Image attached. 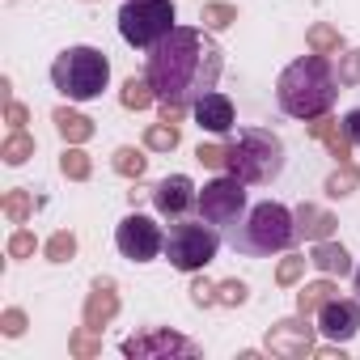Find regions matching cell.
I'll use <instances>...</instances> for the list:
<instances>
[{
	"mask_svg": "<svg viewBox=\"0 0 360 360\" xmlns=\"http://www.w3.org/2000/svg\"><path fill=\"white\" fill-rule=\"evenodd\" d=\"M204 30H225V26H233L238 22V9L233 5H225V0H212V5H204Z\"/></svg>",
	"mask_w": 360,
	"mask_h": 360,
	"instance_id": "obj_31",
	"label": "cell"
},
{
	"mask_svg": "<svg viewBox=\"0 0 360 360\" xmlns=\"http://www.w3.org/2000/svg\"><path fill=\"white\" fill-rule=\"evenodd\" d=\"M191 110H195V123H200L204 131H212V136H229V131H233V102H229L225 94L208 89Z\"/></svg>",
	"mask_w": 360,
	"mask_h": 360,
	"instance_id": "obj_15",
	"label": "cell"
},
{
	"mask_svg": "<svg viewBox=\"0 0 360 360\" xmlns=\"http://www.w3.org/2000/svg\"><path fill=\"white\" fill-rule=\"evenodd\" d=\"M318 335H326L330 343H347L360 335V301H347V297H330L318 314Z\"/></svg>",
	"mask_w": 360,
	"mask_h": 360,
	"instance_id": "obj_12",
	"label": "cell"
},
{
	"mask_svg": "<svg viewBox=\"0 0 360 360\" xmlns=\"http://www.w3.org/2000/svg\"><path fill=\"white\" fill-rule=\"evenodd\" d=\"M309 263L322 271V276H347L352 271V255L339 246V242H314V250H309Z\"/></svg>",
	"mask_w": 360,
	"mask_h": 360,
	"instance_id": "obj_18",
	"label": "cell"
},
{
	"mask_svg": "<svg viewBox=\"0 0 360 360\" xmlns=\"http://www.w3.org/2000/svg\"><path fill=\"white\" fill-rule=\"evenodd\" d=\"M297 242V217L284 204H255L233 229H229V246L246 259H267L280 255Z\"/></svg>",
	"mask_w": 360,
	"mask_h": 360,
	"instance_id": "obj_3",
	"label": "cell"
},
{
	"mask_svg": "<svg viewBox=\"0 0 360 360\" xmlns=\"http://www.w3.org/2000/svg\"><path fill=\"white\" fill-rule=\"evenodd\" d=\"M195 161L208 165V169H225V161H229V144H200V148H195Z\"/></svg>",
	"mask_w": 360,
	"mask_h": 360,
	"instance_id": "obj_33",
	"label": "cell"
},
{
	"mask_svg": "<svg viewBox=\"0 0 360 360\" xmlns=\"http://www.w3.org/2000/svg\"><path fill=\"white\" fill-rule=\"evenodd\" d=\"M5 119H9V127H13V131H22V127L30 123V110H26L22 102H5Z\"/></svg>",
	"mask_w": 360,
	"mask_h": 360,
	"instance_id": "obj_39",
	"label": "cell"
},
{
	"mask_svg": "<svg viewBox=\"0 0 360 360\" xmlns=\"http://www.w3.org/2000/svg\"><path fill=\"white\" fill-rule=\"evenodd\" d=\"M330 297H339V288H335V276H322V280H314V284H305L301 292H297V314H318Z\"/></svg>",
	"mask_w": 360,
	"mask_h": 360,
	"instance_id": "obj_20",
	"label": "cell"
},
{
	"mask_svg": "<svg viewBox=\"0 0 360 360\" xmlns=\"http://www.w3.org/2000/svg\"><path fill=\"white\" fill-rule=\"evenodd\" d=\"M43 255H47L51 263H68V259L77 255V238H72L68 229H56V233L47 238V246H43Z\"/></svg>",
	"mask_w": 360,
	"mask_h": 360,
	"instance_id": "obj_30",
	"label": "cell"
},
{
	"mask_svg": "<svg viewBox=\"0 0 360 360\" xmlns=\"http://www.w3.org/2000/svg\"><path fill=\"white\" fill-rule=\"evenodd\" d=\"M225 169L233 178H242V183H271V178H280L284 169V140L267 127H242L233 140H229V161Z\"/></svg>",
	"mask_w": 360,
	"mask_h": 360,
	"instance_id": "obj_4",
	"label": "cell"
},
{
	"mask_svg": "<svg viewBox=\"0 0 360 360\" xmlns=\"http://www.w3.org/2000/svg\"><path fill=\"white\" fill-rule=\"evenodd\" d=\"M174 30V0H127L119 9V34L136 51H153Z\"/></svg>",
	"mask_w": 360,
	"mask_h": 360,
	"instance_id": "obj_6",
	"label": "cell"
},
{
	"mask_svg": "<svg viewBox=\"0 0 360 360\" xmlns=\"http://www.w3.org/2000/svg\"><path fill=\"white\" fill-rule=\"evenodd\" d=\"M309 136H314V140H322V144H326V153H330L335 161H352V140H347V131H343V123H339V119H330V115L309 119Z\"/></svg>",
	"mask_w": 360,
	"mask_h": 360,
	"instance_id": "obj_16",
	"label": "cell"
},
{
	"mask_svg": "<svg viewBox=\"0 0 360 360\" xmlns=\"http://www.w3.org/2000/svg\"><path fill=\"white\" fill-rule=\"evenodd\" d=\"M217 250H221V238H217V225H208V221H200V225L183 221L165 238V259L178 271H204L217 259Z\"/></svg>",
	"mask_w": 360,
	"mask_h": 360,
	"instance_id": "obj_7",
	"label": "cell"
},
{
	"mask_svg": "<svg viewBox=\"0 0 360 360\" xmlns=\"http://www.w3.org/2000/svg\"><path fill=\"white\" fill-rule=\"evenodd\" d=\"M343 131H347V140H352V148H360V106L343 115Z\"/></svg>",
	"mask_w": 360,
	"mask_h": 360,
	"instance_id": "obj_40",
	"label": "cell"
},
{
	"mask_svg": "<svg viewBox=\"0 0 360 360\" xmlns=\"http://www.w3.org/2000/svg\"><path fill=\"white\" fill-rule=\"evenodd\" d=\"M0 208H5L9 225H26V221L34 217V195H30V191H5Z\"/></svg>",
	"mask_w": 360,
	"mask_h": 360,
	"instance_id": "obj_28",
	"label": "cell"
},
{
	"mask_svg": "<svg viewBox=\"0 0 360 360\" xmlns=\"http://www.w3.org/2000/svg\"><path fill=\"white\" fill-rule=\"evenodd\" d=\"M305 43H309V51H314V56H335V51L343 47V34H339V26L318 22V26H309V30H305Z\"/></svg>",
	"mask_w": 360,
	"mask_h": 360,
	"instance_id": "obj_22",
	"label": "cell"
},
{
	"mask_svg": "<svg viewBox=\"0 0 360 360\" xmlns=\"http://www.w3.org/2000/svg\"><path fill=\"white\" fill-rule=\"evenodd\" d=\"M0 330H5L9 339H18L26 330V314L22 309H5V314H0Z\"/></svg>",
	"mask_w": 360,
	"mask_h": 360,
	"instance_id": "obj_37",
	"label": "cell"
},
{
	"mask_svg": "<svg viewBox=\"0 0 360 360\" xmlns=\"http://www.w3.org/2000/svg\"><path fill=\"white\" fill-rule=\"evenodd\" d=\"M119 102L127 106V110H148L153 102H157V94H153V85H148V77H131L127 85H123V94H119Z\"/></svg>",
	"mask_w": 360,
	"mask_h": 360,
	"instance_id": "obj_29",
	"label": "cell"
},
{
	"mask_svg": "<svg viewBox=\"0 0 360 360\" xmlns=\"http://www.w3.org/2000/svg\"><path fill=\"white\" fill-rule=\"evenodd\" d=\"M246 284L242 280H221L217 284V305H246Z\"/></svg>",
	"mask_w": 360,
	"mask_h": 360,
	"instance_id": "obj_34",
	"label": "cell"
},
{
	"mask_svg": "<svg viewBox=\"0 0 360 360\" xmlns=\"http://www.w3.org/2000/svg\"><path fill=\"white\" fill-rule=\"evenodd\" d=\"M191 305H217V284H208V280H195L191 284Z\"/></svg>",
	"mask_w": 360,
	"mask_h": 360,
	"instance_id": "obj_38",
	"label": "cell"
},
{
	"mask_svg": "<svg viewBox=\"0 0 360 360\" xmlns=\"http://www.w3.org/2000/svg\"><path fill=\"white\" fill-rule=\"evenodd\" d=\"M0 157H5V165H26L34 157V136L22 127V131H9V140L0 144Z\"/></svg>",
	"mask_w": 360,
	"mask_h": 360,
	"instance_id": "obj_23",
	"label": "cell"
},
{
	"mask_svg": "<svg viewBox=\"0 0 360 360\" xmlns=\"http://www.w3.org/2000/svg\"><path fill=\"white\" fill-rule=\"evenodd\" d=\"M305 263H309V259H301V255L280 259V267H276V284H280V288H292V284L305 276Z\"/></svg>",
	"mask_w": 360,
	"mask_h": 360,
	"instance_id": "obj_32",
	"label": "cell"
},
{
	"mask_svg": "<svg viewBox=\"0 0 360 360\" xmlns=\"http://www.w3.org/2000/svg\"><path fill=\"white\" fill-rule=\"evenodd\" d=\"M51 123H56V131L64 136V144H85V140H94V119H85L81 110L60 106V110L51 115Z\"/></svg>",
	"mask_w": 360,
	"mask_h": 360,
	"instance_id": "obj_19",
	"label": "cell"
},
{
	"mask_svg": "<svg viewBox=\"0 0 360 360\" xmlns=\"http://www.w3.org/2000/svg\"><path fill=\"white\" fill-rule=\"evenodd\" d=\"M225 68L221 47L212 43V30L200 26H174L153 51H148V85L157 102L169 106H195L208 89H217Z\"/></svg>",
	"mask_w": 360,
	"mask_h": 360,
	"instance_id": "obj_1",
	"label": "cell"
},
{
	"mask_svg": "<svg viewBox=\"0 0 360 360\" xmlns=\"http://www.w3.org/2000/svg\"><path fill=\"white\" fill-rule=\"evenodd\" d=\"M356 187H360V169H356L352 161H339V169L326 178V187H322V191H326L330 200H343V195H352Z\"/></svg>",
	"mask_w": 360,
	"mask_h": 360,
	"instance_id": "obj_25",
	"label": "cell"
},
{
	"mask_svg": "<svg viewBox=\"0 0 360 360\" xmlns=\"http://www.w3.org/2000/svg\"><path fill=\"white\" fill-rule=\"evenodd\" d=\"M115 314H119V284H115L110 276H98V280H94V288H89V297H85L81 318H85V326L102 330Z\"/></svg>",
	"mask_w": 360,
	"mask_h": 360,
	"instance_id": "obj_14",
	"label": "cell"
},
{
	"mask_svg": "<svg viewBox=\"0 0 360 360\" xmlns=\"http://www.w3.org/2000/svg\"><path fill=\"white\" fill-rule=\"evenodd\" d=\"M148 195H153V208H157L161 217H174V221L200 200V191H195V183H191L187 174H169V178H161V183H157Z\"/></svg>",
	"mask_w": 360,
	"mask_h": 360,
	"instance_id": "obj_13",
	"label": "cell"
},
{
	"mask_svg": "<svg viewBox=\"0 0 360 360\" xmlns=\"http://www.w3.org/2000/svg\"><path fill=\"white\" fill-rule=\"evenodd\" d=\"M34 250H39V242H34L30 229H18V233L9 238V259H30Z\"/></svg>",
	"mask_w": 360,
	"mask_h": 360,
	"instance_id": "obj_36",
	"label": "cell"
},
{
	"mask_svg": "<svg viewBox=\"0 0 360 360\" xmlns=\"http://www.w3.org/2000/svg\"><path fill=\"white\" fill-rule=\"evenodd\" d=\"M335 98H339V72L330 68L326 56H301L276 81V102L288 119H305V123L322 119L330 115Z\"/></svg>",
	"mask_w": 360,
	"mask_h": 360,
	"instance_id": "obj_2",
	"label": "cell"
},
{
	"mask_svg": "<svg viewBox=\"0 0 360 360\" xmlns=\"http://www.w3.org/2000/svg\"><path fill=\"white\" fill-rule=\"evenodd\" d=\"M178 144H183V131H178V123H148V131H144V148L148 153H174Z\"/></svg>",
	"mask_w": 360,
	"mask_h": 360,
	"instance_id": "obj_21",
	"label": "cell"
},
{
	"mask_svg": "<svg viewBox=\"0 0 360 360\" xmlns=\"http://www.w3.org/2000/svg\"><path fill=\"white\" fill-rule=\"evenodd\" d=\"M110 81V60L98 47H68L51 64V85L68 102H94Z\"/></svg>",
	"mask_w": 360,
	"mask_h": 360,
	"instance_id": "obj_5",
	"label": "cell"
},
{
	"mask_svg": "<svg viewBox=\"0 0 360 360\" xmlns=\"http://www.w3.org/2000/svg\"><path fill=\"white\" fill-rule=\"evenodd\" d=\"M68 352H72L77 360H94V356H102V330H94V326H77V330L68 335Z\"/></svg>",
	"mask_w": 360,
	"mask_h": 360,
	"instance_id": "obj_27",
	"label": "cell"
},
{
	"mask_svg": "<svg viewBox=\"0 0 360 360\" xmlns=\"http://www.w3.org/2000/svg\"><path fill=\"white\" fill-rule=\"evenodd\" d=\"M339 85H360V47L339 56Z\"/></svg>",
	"mask_w": 360,
	"mask_h": 360,
	"instance_id": "obj_35",
	"label": "cell"
},
{
	"mask_svg": "<svg viewBox=\"0 0 360 360\" xmlns=\"http://www.w3.org/2000/svg\"><path fill=\"white\" fill-rule=\"evenodd\" d=\"M314 335H318V322H309V314H297V318H284L267 330V352L271 356H284V360H297V356H309L314 352Z\"/></svg>",
	"mask_w": 360,
	"mask_h": 360,
	"instance_id": "obj_11",
	"label": "cell"
},
{
	"mask_svg": "<svg viewBox=\"0 0 360 360\" xmlns=\"http://www.w3.org/2000/svg\"><path fill=\"white\" fill-rule=\"evenodd\" d=\"M60 174H64V178H72V183H85V178L94 174L89 153H85L81 144H68V148H64V157H60Z\"/></svg>",
	"mask_w": 360,
	"mask_h": 360,
	"instance_id": "obj_24",
	"label": "cell"
},
{
	"mask_svg": "<svg viewBox=\"0 0 360 360\" xmlns=\"http://www.w3.org/2000/svg\"><path fill=\"white\" fill-rule=\"evenodd\" d=\"M356 292H360V267H356Z\"/></svg>",
	"mask_w": 360,
	"mask_h": 360,
	"instance_id": "obj_42",
	"label": "cell"
},
{
	"mask_svg": "<svg viewBox=\"0 0 360 360\" xmlns=\"http://www.w3.org/2000/svg\"><path fill=\"white\" fill-rule=\"evenodd\" d=\"M183 115H187V106H169V102H161V119H165V123H183Z\"/></svg>",
	"mask_w": 360,
	"mask_h": 360,
	"instance_id": "obj_41",
	"label": "cell"
},
{
	"mask_svg": "<svg viewBox=\"0 0 360 360\" xmlns=\"http://www.w3.org/2000/svg\"><path fill=\"white\" fill-rule=\"evenodd\" d=\"M204 347L187 335H178L169 326H148L140 335H127L123 339V356L131 360H165V356H200Z\"/></svg>",
	"mask_w": 360,
	"mask_h": 360,
	"instance_id": "obj_9",
	"label": "cell"
},
{
	"mask_svg": "<svg viewBox=\"0 0 360 360\" xmlns=\"http://www.w3.org/2000/svg\"><path fill=\"white\" fill-rule=\"evenodd\" d=\"M110 165H115V174H123V178H144V169H148V157L140 153V148H131V144H123V148H115V157H110Z\"/></svg>",
	"mask_w": 360,
	"mask_h": 360,
	"instance_id": "obj_26",
	"label": "cell"
},
{
	"mask_svg": "<svg viewBox=\"0 0 360 360\" xmlns=\"http://www.w3.org/2000/svg\"><path fill=\"white\" fill-rule=\"evenodd\" d=\"M195 208H200V217L208 225L233 229L246 217V183H242V178H233V174H221V178H212V183H204Z\"/></svg>",
	"mask_w": 360,
	"mask_h": 360,
	"instance_id": "obj_8",
	"label": "cell"
},
{
	"mask_svg": "<svg viewBox=\"0 0 360 360\" xmlns=\"http://www.w3.org/2000/svg\"><path fill=\"white\" fill-rule=\"evenodd\" d=\"M115 246H119V255L131 259V263H153V259L165 250V238H161V229H157L153 217L131 212V217L119 221V229H115Z\"/></svg>",
	"mask_w": 360,
	"mask_h": 360,
	"instance_id": "obj_10",
	"label": "cell"
},
{
	"mask_svg": "<svg viewBox=\"0 0 360 360\" xmlns=\"http://www.w3.org/2000/svg\"><path fill=\"white\" fill-rule=\"evenodd\" d=\"M297 238H305V242H326L330 233H335V217L326 212V208H318V204H301L297 212Z\"/></svg>",
	"mask_w": 360,
	"mask_h": 360,
	"instance_id": "obj_17",
	"label": "cell"
}]
</instances>
